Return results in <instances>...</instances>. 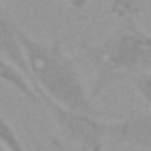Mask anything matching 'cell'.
<instances>
[{
	"instance_id": "6da1fadb",
	"label": "cell",
	"mask_w": 151,
	"mask_h": 151,
	"mask_svg": "<svg viewBox=\"0 0 151 151\" xmlns=\"http://www.w3.org/2000/svg\"><path fill=\"white\" fill-rule=\"evenodd\" d=\"M18 35L34 86L70 111L99 116L76 62L60 40H39L21 28Z\"/></svg>"
},
{
	"instance_id": "7a4b0ae2",
	"label": "cell",
	"mask_w": 151,
	"mask_h": 151,
	"mask_svg": "<svg viewBox=\"0 0 151 151\" xmlns=\"http://www.w3.org/2000/svg\"><path fill=\"white\" fill-rule=\"evenodd\" d=\"M86 56L93 65L91 99L102 95L119 81H132L151 72V35L135 19H119L118 27L100 42L84 46Z\"/></svg>"
},
{
	"instance_id": "3957f363",
	"label": "cell",
	"mask_w": 151,
	"mask_h": 151,
	"mask_svg": "<svg viewBox=\"0 0 151 151\" xmlns=\"http://www.w3.org/2000/svg\"><path fill=\"white\" fill-rule=\"evenodd\" d=\"M40 99V106L53 116L56 125L65 132V135L79 144L83 151H104V139L107 137V123L100 121L99 116L70 111L55 100H51L44 91L34 86Z\"/></svg>"
},
{
	"instance_id": "277c9868",
	"label": "cell",
	"mask_w": 151,
	"mask_h": 151,
	"mask_svg": "<svg viewBox=\"0 0 151 151\" xmlns=\"http://www.w3.org/2000/svg\"><path fill=\"white\" fill-rule=\"evenodd\" d=\"M107 137L132 148L151 150V111L134 113L119 121L107 123Z\"/></svg>"
},
{
	"instance_id": "5b68a950",
	"label": "cell",
	"mask_w": 151,
	"mask_h": 151,
	"mask_svg": "<svg viewBox=\"0 0 151 151\" xmlns=\"http://www.w3.org/2000/svg\"><path fill=\"white\" fill-rule=\"evenodd\" d=\"M19 27L12 21L9 12L0 5V55L14 63L25 76H30L23 46L19 42Z\"/></svg>"
},
{
	"instance_id": "8992f818",
	"label": "cell",
	"mask_w": 151,
	"mask_h": 151,
	"mask_svg": "<svg viewBox=\"0 0 151 151\" xmlns=\"http://www.w3.org/2000/svg\"><path fill=\"white\" fill-rule=\"evenodd\" d=\"M0 81L12 86L18 93H21L32 104H40V99H39L35 88L25 79V74L14 63H11L7 58H4L2 55H0Z\"/></svg>"
},
{
	"instance_id": "52a82bcc",
	"label": "cell",
	"mask_w": 151,
	"mask_h": 151,
	"mask_svg": "<svg viewBox=\"0 0 151 151\" xmlns=\"http://www.w3.org/2000/svg\"><path fill=\"white\" fill-rule=\"evenodd\" d=\"M111 12L119 19H135L139 18L146 7H148V0H107Z\"/></svg>"
},
{
	"instance_id": "ba28073f",
	"label": "cell",
	"mask_w": 151,
	"mask_h": 151,
	"mask_svg": "<svg viewBox=\"0 0 151 151\" xmlns=\"http://www.w3.org/2000/svg\"><path fill=\"white\" fill-rule=\"evenodd\" d=\"M0 144L5 146L9 151H27L19 137L16 135V132L12 130V127L5 121L2 114H0Z\"/></svg>"
},
{
	"instance_id": "9c48e42d",
	"label": "cell",
	"mask_w": 151,
	"mask_h": 151,
	"mask_svg": "<svg viewBox=\"0 0 151 151\" xmlns=\"http://www.w3.org/2000/svg\"><path fill=\"white\" fill-rule=\"evenodd\" d=\"M130 83L134 84V88H135V91L141 95V99H142L148 106H151V72L137 76V77H134Z\"/></svg>"
},
{
	"instance_id": "30bf717a",
	"label": "cell",
	"mask_w": 151,
	"mask_h": 151,
	"mask_svg": "<svg viewBox=\"0 0 151 151\" xmlns=\"http://www.w3.org/2000/svg\"><path fill=\"white\" fill-rule=\"evenodd\" d=\"M70 7H74V9H83V7H86L91 0H65Z\"/></svg>"
},
{
	"instance_id": "8fae6325",
	"label": "cell",
	"mask_w": 151,
	"mask_h": 151,
	"mask_svg": "<svg viewBox=\"0 0 151 151\" xmlns=\"http://www.w3.org/2000/svg\"><path fill=\"white\" fill-rule=\"evenodd\" d=\"M0 151H9V150H7L5 146H2V144H0Z\"/></svg>"
},
{
	"instance_id": "7c38bea8",
	"label": "cell",
	"mask_w": 151,
	"mask_h": 151,
	"mask_svg": "<svg viewBox=\"0 0 151 151\" xmlns=\"http://www.w3.org/2000/svg\"><path fill=\"white\" fill-rule=\"evenodd\" d=\"M148 7L151 9V0H148Z\"/></svg>"
}]
</instances>
